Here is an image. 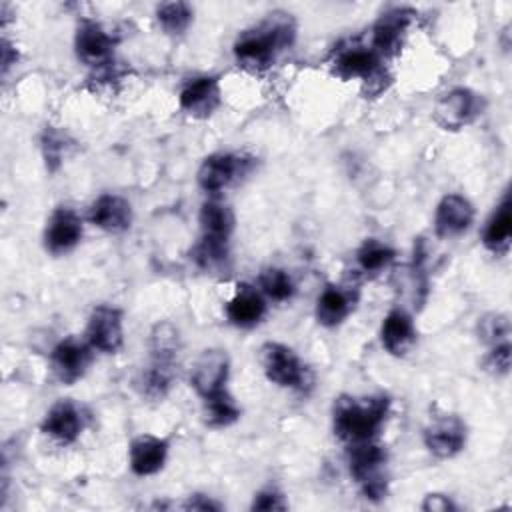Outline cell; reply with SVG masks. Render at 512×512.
<instances>
[{
  "mask_svg": "<svg viewBox=\"0 0 512 512\" xmlns=\"http://www.w3.org/2000/svg\"><path fill=\"white\" fill-rule=\"evenodd\" d=\"M296 38V24L288 12H272L260 24L246 28L234 40L232 52L238 66L248 72L268 70L280 52L292 46Z\"/></svg>",
  "mask_w": 512,
  "mask_h": 512,
  "instance_id": "1",
  "label": "cell"
},
{
  "mask_svg": "<svg viewBox=\"0 0 512 512\" xmlns=\"http://www.w3.org/2000/svg\"><path fill=\"white\" fill-rule=\"evenodd\" d=\"M388 414L390 398L386 394L364 398L342 394L332 406V430L348 446L376 440Z\"/></svg>",
  "mask_w": 512,
  "mask_h": 512,
  "instance_id": "2",
  "label": "cell"
},
{
  "mask_svg": "<svg viewBox=\"0 0 512 512\" xmlns=\"http://www.w3.org/2000/svg\"><path fill=\"white\" fill-rule=\"evenodd\" d=\"M258 356L268 382L292 390H304L310 386V370L290 346L270 340L260 346Z\"/></svg>",
  "mask_w": 512,
  "mask_h": 512,
  "instance_id": "3",
  "label": "cell"
},
{
  "mask_svg": "<svg viewBox=\"0 0 512 512\" xmlns=\"http://www.w3.org/2000/svg\"><path fill=\"white\" fill-rule=\"evenodd\" d=\"M484 110V100L478 92L466 88V86H456L444 92L432 110V120L442 128V130H462L468 124H472Z\"/></svg>",
  "mask_w": 512,
  "mask_h": 512,
  "instance_id": "4",
  "label": "cell"
},
{
  "mask_svg": "<svg viewBox=\"0 0 512 512\" xmlns=\"http://www.w3.org/2000/svg\"><path fill=\"white\" fill-rule=\"evenodd\" d=\"M92 360L94 348L86 342V338L80 340L76 336H66L58 340L48 356L52 376L64 386H72L74 382L84 378Z\"/></svg>",
  "mask_w": 512,
  "mask_h": 512,
  "instance_id": "5",
  "label": "cell"
},
{
  "mask_svg": "<svg viewBox=\"0 0 512 512\" xmlns=\"http://www.w3.org/2000/svg\"><path fill=\"white\" fill-rule=\"evenodd\" d=\"M422 440L434 458L450 460L464 450L468 442V426L458 414H438L424 426Z\"/></svg>",
  "mask_w": 512,
  "mask_h": 512,
  "instance_id": "6",
  "label": "cell"
},
{
  "mask_svg": "<svg viewBox=\"0 0 512 512\" xmlns=\"http://www.w3.org/2000/svg\"><path fill=\"white\" fill-rule=\"evenodd\" d=\"M332 72L342 80L358 78L364 84L378 86V92L386 88L382 82L386 78L384 60L370 46L356 44L342 48L332 62Z\"/></svg>",
  "mask_w": 512,
  "mask_h": 512,
  "instance_id": "7",
  "label": "cell"
},
{
  "mask_svg": "<svg viewBox=\"0 0 512 512\" xmlns=\"http://www.w3.org/2000/svg\"><path fill=\"white\" fill-rule=\"evenodd\" d=\"M252 168V158L234 152H214L206 156L198 168V186L208 194H218L246 176Z\"/></svg>",
  "mask_w": 512,
  "mask_h": 512,
  "instance_id": "8",
  "label": "cell"
},
{
  "mask_svg": "<svg viewBox=\"0 0 512 512\" xmlns=\"http://www.w3.org/2000/svg\"><path fill=\"white\" fill-rule=\"evenodd\" d=\"M116 40L92 18H80L74 32V52L78 60L90 68H108L112 64Z\"/></svg>",
  "mask_w": 512,
  "mask_h": 512,
  "instance_id": "9",
  "label": "cell"
},
{
  "mask_svg": "<svg viewBox=\"0 0 512 512\" xmlns=\"http://www.w3.org/2000/svg\"><path fill=\"white\" fill-rule=\"evenodd\" d=\"M84 338L94 350L104 354H116L124 344L122 310L112 304L94 306L86 322Z\"/></svg>",
  "mask_w": 512,
  "mask_h": 512,
  "instance_id": "10",
  "label": "cell"
},
{
  "mask_svg": "<svg viewBox=\"0 0 512 512\" xmlns=\"http://www.w3.org/2000/svg\"><path fill=\"white\" fill-rule=\"evenodd\" d=\"M86 418L88 416L80 404L70 398H60L46 410L40 422V432L52 442L68 446L80 438L86 426Z\"/></svg>",
  "mask_w": 512,
  "mask_h": 512,
  "instance_id": "11",
  "label": "cell"
},
{
  "mask_svg": "<svg viewBox=\"0 0 512 512\" xmlns=\"http://www.w3.org/2000/svg\"><path fill=\"white\" fill-rule=\"evenodd\" d=\"M230 376V358L222 348L202 350L190 366V386L204 400L226 390Z\"/></svg>",
  "mask_w": 512,
  "mask_h": 512,
  "instance_id": "12",
  "label": "cell"
},
{
  "mask_svg": "<svg viewBox=\"0 0 512 512\" xmlns=\"http://www.w3.org/2000/svg\"><path fill=\"white\" fill-rule=\"evenodd\" d=\"M84 236V222L80 214L68 206H58L46 220L44 248L52 256H64L72 252Z\"/></svg>",
  "mask_w": 512,
  "mask_h": 512,
  "instance_id": "13",
  "label": "cell"
},
{
  "mask_svg": "<svg viewBox=\"0 0 512 512\" xmlns=\"http://www.w3.org/2000/svg\"><path fill=\"white\" fill-rule=\"evenodd\" d=\"M414 10L410 8H390L386 10L376 24L372 26V44L370 48L384 60L396 56L406 40L408 28L412 24Z\"/></svg>",
  "mask_w": 512,
  "mask_h": 512,
  "instance_id": "14",
  "label": "cell"
},
{
  "mask_svg": "<svg viewBox=\"0 0 512 512\" xmlns=\"http://www.w3.org/2000/svg\"><path fill=\"white\" fill-rule=\"evenodd\" d=\"M180 110L190 118L206 120L222 104L220 80L216 76H194L184 82L178 94Z\"/></svg>",
  "mask_w": 512,
  "mask_h": 512,
  "instance_id": "15",
  "label": "cell"
},
{
  "mask_svg": "<svg viewBox=\"0 0 512 512\" xmlns=\"http://www.w3.org/2000/svg\"><path fill=\"white\" fill-rule=\"evenodd\" d=\"M476 210L472 202L458 192H448L440 198L434 210V234L442 240L462 236L470 230Z\"/></svg>",
  "mask_w": 512,
  "mask_h": 512,
  "instance_id": "16",
  "label": "cell"
},
{
  "mask_svg": "<svg viewBox=\"0 0 512 512\" xmlns=\"http://www.w3.org/2000/svg\"><path fill=\"white\" fill-rule=\"evenodd\" d=\"M268 304L266 296L260 292V288H254L252 284L240 282L232 294V298L224 306V314L228 322L236 328L250 330L258 326L266 316Z\"/></svg>",
  "mask_w": 512,
  "mask_h": 512,
  "instance_id": "17",
  "label": "cell"
},
{
  "mask_svg": "<svg viewBox=\"0 0 512 512\" xmlns=\"http://www.w3.org/2000/svg\"><path fill=\"white\" fill-rule=\"evenodd\" d=\"M416 338H418V334H416L412 314L402 306L388 310V314L382 318V326H380L382 348L390 356L404 358L416 346Z\"/></svg>",
  "mask_w": 512,
  "mask_h": 512,
  "instance_id": "18",
  "label": "cell"
},
{
  "mask_svg": "<svg viewBox=\"0 0 512 512\" xmlns=\"http://www.w3.org/2000/svg\"><path fill=\"white\" fill-rule=\"evenodd\" d=\"M170 444L162 436L154 434H138L130 440L128 446V464L132 474L144 478L158 474L168 460Z\"/></svg>",
  "mask_w": 512,
  "mask_h": 512,
  "instance_id": "19",
  "label": "cell"
},
{
  "mask_svg": "<svg viewBox=\"0 0 512 512\" xmlns=\"http://www.w3.org/2000/svg\"><path fill=\"white\" fill-rule=\"evenodd\" d=\"M88 222L110 234L126 232L132 226V206L118 194H100L88 208Z\"/></svg>",
  "mask_w": 512,
  "mask_h": 512,
  "instance_id": "20",
  "label": "cell"
},
{
  "mask_svg": "<svg viewBox=\"0 0 512 512\" xmlns=\"http://www.w3.org/2000/svg\"><path fill=\"white\" fill-rule=\"evenodd\" d=\"M356 292L352 288L328 284L316 298L314 316L316 322L324 328L340 326L356 308Z\"/></svg>",
  "mask_w": 512,
  "mask_h": 512,
  "instance_id": "21",
  "label": "cell"
},
{
  "mask_svg": "<svg viewBox=\"0 0 512 512\" xmlns=\"http://www.w3.org/2000/svg\"><path fill=\"white\" fill-rule=\"evenodd\" d=\"M386 458L388 456H386L384 446L378 444L376 440L350 444L348 446V470H350V476L360 486H364V484H368L372 480H380V478H384L382 470H384Z\"/></svg>",
  "mask_w": 512,
  "mask_h": 512,
  "instance_id": "22",
  "label": "cell"
},
{
  "mask_svg": "<svg viewBox=\"0 0 512 512\" xmlns=\"http://www.w3.org/2000/svg\"><path fill=\"white\" fill-rule=\"evenodd\" d=\"M198 222H200L202 238L222 240V242H230V236L236 226V218L230 204H226L220 198H208L202 202L198 212Z\"/></svg>",
  "mask_w": 512,
  "mask_h": 512,
  "instance_id": "23",
  "label": "cell"
},
{
  "mask_svg": "<svg viewBox=\"0 0 512 512\" xmlns=\"http://www.w3.org/2000/svg\"><path fill=\"white\" fill-rule=\"evenodd\" d=\"M512 238V200L506 192L500 200V204L494 208L490 218L486 220L484 232H482V244L492 254H506L510 248Z\"/></svg>",
  "mask_w": 512,
  "mask_h": 512,
  "instance_id": "24",
  "label": "cell"
},
{
  "mask_svg": "<svg viewBox=\"0 0 512 512\" xmlns=\"http://www.w3.org/2000/svg\"><path fill=\"white\" fill-rule=\"evenodd\" d=\"M172 378H174V362L152 360L150 366L138 374V378L134 380V386L144 398L162 400L172 386Z\"/></svg>",
  "mask_w": 512,
  "mask_h": 512,
  "instance_id": "25",
  "label": "cell"
},
{
  "mask_svg": "<svg viewBox=\"0 0 512 512\" xmlns=\"http://www.w3.org/2000/svg\"><path fill=\"white\" fill-rule=\"evenodd\" d=\"M202 416L204 424L210 428H228L240 418V406L234 402L228 390H222L202 400Z\"/></svg>",
  "mask_w": 512,
  "mask_h": 512,
  "instance_id": "26",
  "label": "cell"
},
{
  "mask_svg": "<svg viewBox=\"0 0 512 512\" xmlns=\"http://www.w3.org/2000/svg\"><path fill=\"white\" fill-rule=\"evenodd\" d=\"M394 258H396V250L378 238H366L356 250V264L368 276H374L386 270L394 262Z\"/></svg>",
  "mask_w": 512,
  "mask_h": 512,
  "instance_id": "27",
  "label": "cell"
},
{
  "mask_svg": "<svg viewBox=\"0 0 512 512\" xmlns=\"http://www.w3.org/2000/svg\"><path fill=\"white\" fill-rule=\"evenodd\" d=\"M180 350V332L178 328L168 322L162 320L158 324H154V328L150 330V354L152 360H160V362H174Z\"/></svg>",
  "mask_w": 512,
  "mask_h": 512,
  "instance_id": "28",
  "label": "cell"
},
{
  "mask_svg": "<svg viewBox=\"0 0 512 512\" xmlns=\"http://www.w3.org/2000/svg\"><path fill=\"white\" fill-rule=\"evenodd\" d=\"M258 286H260V292L268 300L278 302V304L292 300V296L296 292L292 276L284 268H278V266L264 268L258 276Z\"/></svg>",
  "mask_w": 512,
  "mask_h": 512,
  "instance_id": "29",
  "label": "cell"
},
{
  "mask_svg": "<svg viewBox=\"0 0 512 512\" xmlns=\"http://www.w3.org/2000/svg\"><path fill=\"white\" fill-rule=\"evenodd\" d=\"M192 18H194L192 6L182 0L164 2L156 8V20H158L160 28L170 36L184 34L188 30V26L192 24Z\"/></svg>",
  "mask_w": 512,
  "mask_h": 512,
  "instance_id": "30",
  "label": "cell"
},
{
  "mask_svg": "<svg viewBox=\"0 0 512 512\" xmlns=\"http://www.w3.org/2000/svg\"><path fill=\"white\" fill-rule=\"evenodd\" d=\"M40 148H42L46 168L50 172H56L62 160L66 158L68 150L72 148V138L54 126H46L40 134Z\"/></svg>",
  "mask_w": 512,
  "mask_h": 512,
  "instance_id": "31",
  "label": "cell"
},
{
  "mask_svg": "<svg viewBox=\"0 0 512 512\" xmlns=\"http://www.w3.org/2000/svg\"><path fill=\"white\" fill-rule=\"evenodd\" d=\"M228 244L230 242L210 240V238H202L200 236L198 244L192 248V256L190 258L202 270H218L228 260Z\"/></svg>",
  "mask_w": 512,
  "mask_h": 512,
  "instance_id": "32",
  "label": "cell"
},
{
  "mask_svg": "<svg viewBox=\"0 0 512 512\" xmlns=\"http://www.w3.org/2000/svg\"><path fill=\"white\" fill-rule=\"evenodd\" d=\"M510 320L502 312H490L478 320V338L486 344H498L508 340Z\"/></svg>",
  "mask_w": 512,
  "mask_h": 512,
  "instance_id": "33",
  "label": "cell"
},
{
  "mask_svg": "<svg viewBox=\"0 0 512 512\" xmlns=\"http://www.w3.org/2000/svg\"><path fill=\"white\" fill-rule=\"evenodd\" d=\"M512 364V346L510 340L492 344L488 354L484 356V370L492 376H506Z\"/></svg>",
  "mask_w": 512,
  "mask_h": 512,
  "instance_id": "34",
  "label": "cell"
},
{
  "mask_svg": "<svg viewBox=\"0 0 512 512\" xmlns=\"http://www.w3.org/2000/svg\"><path fill=\"white\" fill-rule=\"evenodd\" d=\"M288 502L284 494L278 488H262L254 494L250 510H262V512H272V510H286Z\"/></svg>",
  "mask_w": 512,
  "mask_h": 512,
  "instance_id": "35",
  "label": "cell"
},
{
  "mask_svg": "<svg viewBox=\"0 0 512 512\" xmlns=\"http://www.w3.org/2000/svg\"><path fill=\"white\" fill-rule=\"evenodd\" d=\"M420 508L424 512H454L458 510V506L454 504V500L446 494H440V492H430L424 496Z\"/></svg>",
  "mask_w": 512,
  "mask_h": 512,
  "instance_id": "36",
  "label": "cell"
},
{
  "mask_svg": "<svg viewBox=\"0 0 512 512\" xmlns=\"http://www.w3.org/2000/svg\"><path fill=\"white\" fill-rule=\"evenodd\" d=\"M184 510H198V512H218L222 510L224 506L214 500L212 496H206V494H190L186 498V502L182 504Z\"/></svg>",
  "mask_w": 512,
  "mask_h": 512,
  "instance_id": "37",
  "label": "cell"
},
{
  "mask_svg": "<svg viewBox=\"0 0 512 512\" xmlns=\"http://www.w3.org/2000/svg\"><path fill=\"white\" fill-rule=\"evenodd\" d=\"M16 62H18V50L4 38L2 40V74H6L10 66H14Z\"/></svg>",
  "mask_w": 512,
  "mask_h": 512,
  "instance_id": "38",
  "label": "cell"
}]
</instances>
